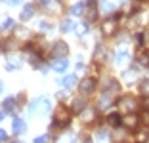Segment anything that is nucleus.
Instances as JSON below:
<instances>
[{
    "label": "nucleus",
    "mask_w": 149,
    "mask_h": 143,
    "mask_svg": "<svg viewBox=\"0 0 149 143\" xmlns=\"http://www.w3.org/2000/svg\"><path fill=\"white\" fill-rule=\"evenodd\" d=\"M50 107H52L50 99L42 95V97H36V99H33L29 103V113L31 115H46L50 111Z\"/></svg>",
    "instance_id": "1"
},
{
    "label": "nucleus",
    "mask_w": 149,
    "mask_h": 143,
    "mask_svg": "<svg viewBox=\"0 0 149 143\" xmlns=\"http://www.w3.org/2000/svg\"><path fill=\"white\" fill-rule=\"evenodd\" d=\"M118 109H120L123 115H132V113L138 111V101L132 95H124V97L118 99Z\"/></svg>",
    "instance_id": "2"
},
{
    "label": "nucleus",
    "mask_w": 149,
    "mask_h": 143,
    "mask_svg": "<svg viewBox=\"0 0 149 143\" xmlns=\"http://www.w3.org/2000/svg\"><path fill=\"white\" fill-rule=\"evenodd\" d=\"M69 122H71L69 111H67L65 107H57L56 113H54V122H52V124L59 126V128H65V126H69Z\"/></svg>",
    "instance_id": "3"
},
{
    "label": "nucleus",
    "mask_w": 149,
    "mask_h": 143,
    "mask_svg": "<svg viewBox=\"0 0 149 143\" xmlns=\"http://www.w3.org/2000/svg\"><path fill=\"white\" fill-rule=\"evenodd\" d=\"M67 53H69V44L63 40H57L52 46V56L56 59H67Z\"/></svg>",
    "instance_id": "4"
},
{
    "label": "nucleus",
    "mask_w": 149,
    "mask_h": 143,
    "mask_svg": "<svg viewBox=\"0 0 149 143\" xmlns=\"http://www.w3.org/2000/svg\"><path fill=\"white\" fill-rule=\"evenodd\" d=\"M128 59H130V50H128V46L124 44V46H118L117 50H115V63H117L118 67H123L128 63Z\"/></svg>",
    "instance_id": "5"
},
{
    "label": "nucleus",
    "mask_w": 149,
    "mask_h": 143,
    "mask_svg": "<svg viewBox=\"0 0 149 143\" xmlns=\"http://www.w3.org/2000/svg\"><path fill=\"white\" fill-rule=\"evenodd\" d=\"M44 12L50 15H57L63 12V0H46L44 2Z\"/></svg>",
    "instance_id": "6"
},
{
    "label": "nucleus",
    "mask_w": 149,
    "mask_h": 143,
    "mask_svg": "<svg viewBox=\"0 0 149 143\" xmlns=\"http://www.w3.org/2000/svg\"><path fill=\"white\" fill-rule=\"evenodd\" d=\"M117 29H118L117 17H109V19H105V21L101 23V33L105 36H113L115 33H117Z\"/></svg>",
    "instance_id": "7"
},
{
    "label": "nucleus",
    "mask_w": 149,
    "mask_h": 143,
    "mask_svg": "<svg viewBox=\"0 0 149 143\" xmlns=\"http://www.w3.org/2000/svg\"><path fill=\"white\" fill-rule=\"evenodd\" d=\"M79 90H80V94H82V95L94 94V90H96V78H90V76L82 78L80 84H79Z\"/></svg>",
    "instance_id": "8"
},
{
    "label": "nucleus",
    "mask_w": 149,
    "mask_h": 143,
    "mask_svg": "<svg viewBox=\"0 0 149 143\" xmlns=\"http://www.w3.org/2000/svg\"><path fill=\"white\" fill-rule=\"evenodd\" d=\"M21 40V42H29L31 40V29H27L25 25H15L13 29V40Z\"/></svg>",
    "instance_id": "9"
},
{
    "label": "nucleus",
    "mask_w": 149,
    "mask_h": 143,
    "mask_svg": "<svg viewBox=\"0 0 149 143\" xmlns=\"http://www.w3.org/2000/svg\"><path fill=\"white\" fill-rule=\"evenodd\" d=\"M138 124H140V117L138 115H123V126L124 130H136Z\"/></svg>",
    "instance_id": "10"
},
{
    "label": "nucleus",
    "mask_w": 149,
    "mask_h": 143,
    "mask_svg": "<svg viewBox=\"0 0 149 143\" xmlns=\"http://www.w3.org/2000/svg\"><path fill=\"white\" fill-rule=\"evenodd\" d=\"M2 109H4L6 113H10V115H13V118H15V115H17V99L15 97H6L4 101H2Z\"/></svg>",
    "instance_id": "11"
},
{
    "label": "nucleus",
    "mask_w": 149,
    "mask_h": 143,
    "mask_svg": "<svg viewBox=\"0 0 149 143\" xmlns=\"http://www.w3.org/2000/svg\"><path fill=\"white\" fill-rule=\"evenodd\" d=\"M96 118H97V109H94V107H86L82 113H80V120H82L84 124H92Z\"/></svg>",
    "instance_id": "12"
},
{
    "label": "nucleus",
    "mask_w": 149,
    "mask_h": 143,
    "mask_svg": "<svg viewBox=\"0 0 149 143\" xmlns=\"http://www.w3.org/2000/svg\"><path fill=\"white\" fill-rule=\"evenodd\" d=\"M140 69H141V67L136 63V65L132 67V69H126V71L123 73V80L128 84V86H130V84H134V80H136V76H138V71H140Z\"/></svg>",
    "instance_id": "13"
},
{
    "label": "nucleus",
    "mask_w": 149,
    "mask_h": 143,
    "mask_svg": "<svg viewBox=\"0 0 149 143\" xmlns=\"http://www.w3.org/2000/svg\"><path fill=\"white\" fill-rule=\"evenodd\" d=\"M25 130H27V122L23 120V118H13V122H12V132H13V135H23L25 134Z\"/></svg>",
    "instance_id": "14"
},
{
    "label": "nucleus",
    "mask_w": 149,
    "mask_h": 143,
    "mask_svg": "<svg viewBox=\"0 0 149 143\" xmlns=\"http://www.w3.org/2000/svg\"><path fill=\"white\" fill-rule=\"evenodd\" d=\"M6 71H10V73H13V71H19L21 69V59L15 56H8V59H6Z\"/></svg>",
    "instance_id": "15"
},
{
    "label": "nucleus",
    "mask_w": 149,
    "mask_h": 143,
    "mask_svg": "<svg viewBox=\"0 0 149 143\" xmlns=\"http://www.w3.org/2000/svg\"><path fill=\"white\" fill-rule=\"evenodd\" d=\"M118 90H120V86H118V82L115 80V78H107L105 84H103V94H118Z\"/></svg>",
    "instance_id": "16"
},
{
    "label": "nucleus",
    "mask_w": 149,
    "mask_h": 143,
    "mask_svg": "<svg viewBox=\"0 0 149 143\" xmlns=\"http://www.w3.org/2000/svg\"><path fill=\"white\" fill-rule=\"evenodd\" d=\"M35 13H36L35 4H25V6H23V10H21V13H19V17H21L23 21H29V19L35 17Z\"/></svg>",
    "instance_id": "17"
},
{
    "label": "nucleus",
    "mask_w": 149,
    "mask_h": 143,
    "mask_svg": "<svg viewBox=\"0 0 149 143\" xmlns=\"http://www.w3.org/2000/svg\"><path fill=\"white\" fill-rule=\"evenodd\" d=\"M100 13H103V15H111V13H115V4L111 2V0H100Z\"/></svg>",
    "instance_id": "18"
},
{
    "label": "nucleus",
    "mask_w": 149,
    "mask_h": 143,
    "mask_svg": "<svg viewBox=\"0 0 149 143\" xmlns=\"http://www.w3.org/2000/svg\"><path fill=\"white\" fill-rule=\"evenodd\" d=\"M105 46H103V44H97L96 46V50H94V61H96V63H103V61L107 59V56H105Z\"/></svg>",
    "instance_id": "19"
},
{
    "label": "nucleus",
    "mask_w": 149,
    "mask_h": 143,
    "mask_svg": "<svg viewBox=\"0 0 149 143\" xmlns=\"http://www.w3.org/2000/svg\"><path fill=\"white\" fill-rule=\"evenodd\" d=\"M113 103H115V101H113V95H111V94H103V95L100 97V103H97V107H100L101 111H107L109 107H113Z\"/></svg>",
    "instance_id": "20"
},
{
    "label": "nucleus",
    "mask_w": 149,
    "mask_h": 143,
    "mask_svg": "<svg viewBox=\"0 0 149 143\" xmlns=\"http://www.w3.org/2000/svg\"><path fill=\"white\" fill-rule=\"evenodd\" d=\"M84 13H86L88 23H90V21H96V19H97V15H100V8H97L96 4H90V6L86 8V12H84Z\"/></svg>",
    "instance_id": "21"
},
{
    "label": "nucleus",
    "mask_w": 149,
    "mask_h": 143,
    "mask_svg": "<svg viewBox=\"0 0 149 143\" xmlns=\"http://www.w3.org/2000/svg\"><path fill=\"white\" fill-rule=\"evenodd\" d=\"M59 86H63L65 90H71V88L77 86V74H67L65 78H63L61 82H59Z\"/></svg>",
    "instance_id": "22"
},
{
    "label": "nucleus",
    "mask_w": 149,
    "mask_h": 143,
    "mask_svg": "<svg viewBox=\"0 0 149 143\" xmlns=\"http://www.w3.org/2000/svg\"><path fill=\"white\" fill-rule=\"evenodd\" d=\"M67 67H69V61H67V59H56V61H54V71L59 73V74L67 73Z\"/></svg>",
    "instance_id": "23"
},
{
    "label": "nucleus",
    "mask_w": 149,
    "mask_h": 143,
    "mask_svg": "<svg viewBox=\"0 0 149 143\" xmlns=\"http://www.w3.org/2000/svg\"><path fill=\"white\" fill-rule=\"evenodd\" d=\"M73 109H74V111H79V113H82L84 109H86V97H84V95L74 97V99H73Z\"/></svg>",
    "instance_id": "24"
},
{
    "label": "nucleus",
    "mask_w": 149,
    "mask_h": 143,
    "mask_svg": "<svg viewBox=\"0 0 149 143\" xmlns=\"http://www.w3.org/2000/svg\"><path fill=\"white\" fill-rule=\"evenodd\" d=\"M8 29H15V23H13V19L12 17H0V33H4V31H8Z\"/></svg>",
    "instance_id": "25"
},
{
    "label": "nucleus",
    "mask_w": 149,
    "mask_h": 143,
    "mask_svg": "<svg viewBox=\"0 0 149 143\" xmlns=\"http://www.w3.org/2000/svg\"><path fill=\"white\" fill-rule=\"evenodd\" d=\"M74 27H77V23H73V19H63L59 23V31L61 33H71V31H74Z\"/></svg>",
    "instance_id": "26"
},
{
    "label": "nucleus",
    "mask_w": 149,
    "mask_h": 143,
    "mask_svg": "<svg viewBox=\"0 0 149 143\" xmlns=\"http://www.w3.org/2000/svg\"><path fill=\"white\" fill-rule=\"evenodd\" d=\"M138 65L143 67V69H149V52H140L138 53Z\"/></svg>",
    "instance_id": "27"
},
{
    "label": "nucleus",
    "mask_w": 149,
    "mask_h": 143,
    "mask_svg": "<svg viewBox=\"0 0 149 143\" xmlns=\"http://www.w3.org/2000/svg\"><path fill=\"white\" fill-rule=\"evenodd\" d=\"M71 15H82L84 12H86V8H84V2H77V4L71 6Z\"/></svg>",
    "instance_id": "28"
},
{
    "label": "nucleus",
    "mask_w": 149,
    "mask_h": 143,
    "mask_svg": "<svg viewBox=\"0 0 149 143\" xmlns=\"http://www.w3.org/2000/svg\"><path fill=\"white\" fill-rule=\"evenodd\" d=\"M138 92H140L143 97H149V78H143L138 86Z\"/></svg>",
    "instance_id": "29"
},
{
    "label": "nucleus",
    "mask_w": 149,
    "mask_h": 143,
    "mask_svg": "<svg viewBox=\"0 0 149 143\" xmlns=\"http://www.w3.org/2000/svg\"><path fill=\"white\" fill-rule=\"evenodd\" d=\"M88 29H90V27H88V21L77 23V27H74V31H77V35H79V36H84L88 33Z\"/></svg>",
    "instance_id": "30"
},
{
    "label": "nucleus",
    "mask_w": 149,
    "mask_h": 143,
    "mask_svg": "<svg viewBox=\"0 0 149 143\" xmlns=\"http://www.w3.org/2000/svg\"><path fill=\"white\" fill-rule=\"evenodd\" d=\"M136 139H138V143H147V139H149V128H145V130H140V132H138Z\"/></svg>",
    "instance_id": "31"
},
{
    "label": "nucleus",
    "mask_w": 149,
    "mask_h": 143,
    "mask_svg": "<svg viewBox=\"0 0 149 143\" xmlns=\"http://www.w3.org/2000/svg\"><path fill=\"white\" fill-rule=\"evenodd\" d=\"M109 122L113 126H118V124H123V117L117 115V113H113V115H109Z\"/></svg>",
    "instance_id": "32"
},
{
    "label": "nucleus",
    "mask_w": 149,
    "mask_h": 143,
    "mask_svg": "<svg viewBox=\"0 0 149 143\" xmlns=\"http://www.w3.org/2000/svg\"><path fill=\"white\" fill-rule=\"evenodd\" d=\"M13 48H15V40H4V42H2V50H4V52H10Z\"/></svg>",
    "instance_id": "33"
},
{
    "label": "nucleus",
    "mask_w": 149,
    "mask_h": 143,
    "mask_svg": "<svg viewBox=\"0 0 149 143\" xmlns=\"http://www.w3.org/2000/svg\"><path fill=\"white\" fill-rule=\"evenodd\" d=\"M38 29L42 31V33H44V31L48 33V31H52V25H50V23L46 21V19H40V21H38Z\"/></svg>",
    "instance_id": "34"
},
{
    "label": "nucleus",
    "mask_w": 149,
    "mask_h": 143,
    "mask_svg": "<svg viewBox=\"0 0 149 143\" xmlns=\"http://www.w3.org/2000/svg\"><path fill=\"white\" fill-rule=\"evenodd\" d=\"M50 141V135L48 134H44V135H38V137H35V141L33 143H48Z\"/></svg>",
    "instance_id": "35"
},
{
    "label": "nucleus",
    "mask_w": 149,
    "mask_h": 143,
    "mask_svg": "<svg viewBox=\"0 0 149 143\" xmlns=\"http://www.w3.org/2000/svg\"><path fill=\"white\" fill-rule=\"evenodd\" d=\"M6 139H8V134H6V130H2V128H0V143L6 141Z\"/></svg>",
    "instance_id": "36"
},
{
    "label": "nucleus",
    "mask_w": 149,
    "mask_h": 143,
    "mask_svg": "<svg viewBox=\"0 0 149 143\" xmlns=\"http://www.w3.org/2000/svg\"><path fill=\"white\" fill-rule=\"evenodd\" d=\"M141 105H143V109H145V111H149V97H143Z\"/></svg>",
    "instance_id": "37"
},
{
    "label": "nucleus",
    "mask_w": 149,
    "mask_h": 143,
    "mask_svg": "<svg viewBox=\"0 0 149 143\" xmlns=\"http://www.w3.org/2000/svg\"><path fill=\"white\" fill-rule=\"evenodd\" d=\"M141 120H143L145 124L149 126V111H145V115H143V117H141Z\"/></svg>",
    "instance_id": "38"
},
{
    "label": "nucleus",
    "mask_w": 149,
    "mask_h": 143,
    "mask_svg": "<svg viewBox=\"0 0 149 143\" xmlns=\"http://www.w3.org/2000/svg\"><path fill=\"white\" fill-rule=\"evenodd\" d=\"M23 0H8V4L10 6H17V4H21Z\"/></svg>",
    "instance_id": "39"
},
{
    "label": "nucleus",
    "mask_w": 149,
    "mask_h": 143,
    "mask_svg": "<svg viewBox=\"0 0 149 143\" xmlns=\"http://www.w3.org/2000/svg\"><path fill=\"white\" fill-rule=\"evenodd\" d=\"M84 69H86V67H84V63H77V71H79V73H82Z\"/></svg>",
    "instance_id": "40"
},
{
    "label": "nucleus",
    "mask_w": 149,
    "mask_h": 143,
    "mask_svg": "<svg viewBox=\"0 0 149 143\" xmlns=\"http://www.w3.org/2000/svg\"><path fill=\"white\" fill-rule=\"evenodd\" d=\"M6 111H4V109H0V122H2V120H4V117H6Z\"/></svg>",
    "instance_id": "41"
},
{
    "label": "nucleus",
    "mask_w": 149,
    "mask_h": 143,
    "mask_svg": "<svg viewBox=\"0 0 149 143\" xmlns=\"http://www.w3.org/2000/svg\"><path fill=\"white\" fill-rule=\"evenodd\" d=\"M82 143H92V139H90V137H84V139H82Z\"/></svg>",
    "instance_id": "42"
},
{
    "label": "nucleus",
    "mask_w": 149,
    "mask_h": 143,
    "mask_svg": "<svg viewBox=\"0 0 149 143\" xmlns=\"http://www.w3.org/2000/svg\"><path fill=\"white\" fill-rule=\"evenodd\" d=\"M2 92H4V82L0 80V94H2Z\"/></svg>",
    "instance_id": "43"
},
{
    "label": "nucleus",
    "mask_w": 149,
    "mask_h": 143,
    "mask_svg": "<svg viewBox=\"0 0 149 143\" xmlns=\"http://www.w3.org/2000/svg\"><path fill=\"white\" fill-rule=\"evenodd\" d=\"M12 143H21V141H12Z\"/></svg>",
    "instance_id": "44"
},
{
    "label": "nucleus",
    "mask_w": 149,
    "mask_h": 143,
    "mask_svg": "<svg viewBox=\"0 0 149 143\" xmlns=\"http://www.w3.org/2000/svg\"><path fill=\"white\" fill-rule=\"evenodd\" d=\"M40 2H46V0H40Z\"/></svg>",
    "instance_id": "45"
},
{
    "label": "nucleus",
    "mask_w": 149,
    "mask_h": 143,
    "mask_svg": "<svg viewBox=\"0 0 149 143\" xmlns=\"http://www.w3.org/2000/svg\"><path fill=\"white\" fill-rule=\"evenodd\" d=\"M118 2H124V0H118Z\"/></svg>",
    "instance_id": "46"
},
{
    "label": "nucleus",
    "mask_w": 149,
    "mask_h": 143,
    "mask_svg": "<svg viewBox=\"0 0 149 143\" xmlns=\"http://www.w3.org/2000/svg\"><path fill=\"white\" fill-rule=\"evenodd\" d=\"M0 2H2V0H0Z\"/></svg>",
    "instance_id": "47"
},
{
    "label": "nucleus",
    "mask_w": 149,
    "mask_h": 143,
    "mask_svg": "<svg viewBox=\"0 0 149 143\" xmlns=\"http://www.w3.org/2000/svg\"><path fill=\"white\" fill-rule=\"evenodd\" d=\"M92 2H94V0H92Z\"/></svg>",
    "instance_id": "48"
}]
</instances>
